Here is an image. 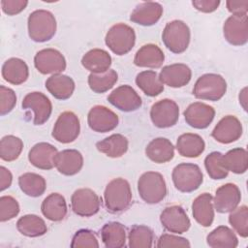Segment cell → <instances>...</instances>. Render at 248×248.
I'll use <instances>...</instances> for the list:
<instances>
[{
	"instance_id": "6da1fadb",
	"label": "cell",
	"mask_w": 248,
	"mask_h": 248,
	"mask_svg": "<svg viewBox=\"0 0 248 248\" xmlns=\"http://www.w3.org/2000/svg\"><path fill=\"white\" fill-rule=\"evenodd\" d=\"M104 201L109 213L116 214L126 210L132 202V191L129 182L121 177L109 181L104 192Z\"/></svg>"
},
{
	"instance_id": "7a4b0ae2",
	"label": "cell",
	"mask_w": 248,
	"mask_h": 248,
	"mask_svg": "<svg viewBox=\"0 0 248 248\" xmlns=\"http://www.w3.org/2000/svg\"><path fill=\"white\" fill-rule=\"evenodd\" d=\"M27 26L30 39L37 43H44L55 35L57 24L52 13L46 10H36L29 15Z\"/></svg>"
},
{
	"instance_id": "3957f363",
	"label": "cell",
	"mask_w": 248,
	"mask_h": 248,
	"mask_svg": "<svg viewBox=\"0 0 248 248\" xmlns=\"http://www.w3.org/2000/svg\"><path fill=\"white\" fill-rule=\"evenodd\" d=\"M138 191L142 201L155 204L162 202L168 193L164 176L157 171H146L138 180Z\"/></svg>"
},
{
	"instance_id": "277c9868",
	"label": "cell",
	"mask_w": 248,
	"mask_h": 248,
	"mask_svg": "<svg viewBox=\"0 0 248 248\" xmlns=\"http://www.w3.org/2000/svg\"><path fill=\"white\" fill-rule=\"evenodd\" d=\"M191 39V32L188 25L182 20H172L166 24L163 33L162 41L169 50L179 54L184 52Z\"/></svg>"
},
{
	"instance_id": "5b68a950",
	"label": "cell",
	"mask_w": 248,
	"mask_h": 248,
	"mask_svg": "<svg viewBox=\"0 0 248 248\" xmlns=\"http://www.w3.org/2000/svg\"><path fill=\"white\" fill-rule=\"evenodd\" d=\"M171 178L174 187L182 193L196 191L203 181V175L200 167L192 163H181L174 167Z\"/></svg>"
},
{
	"instance_id": "8992f818",
	"label": "cell",
	"mask_w": 248,
	"mask_h": 248,
	"mask_svg": "<svg viewBox=\"0 0 248 248\" xmlns=\"http://www.w3.org/2000/svg\"><path fill=\"white\" fill-rule=\"evenodd\" d=\"M105 42L113 53L116 55H124L134 47L136 34L131 26L125 23H116L107 32Z\"/></svg>"
},
{
	"instance_id": "52a82bcc",
	"label": "cell",
	"mask_w": 248,
	"mask_h": 248,
	"mask_svg": "<svg viewBox=\"0 0 248 248\" xmlns=\"http://www.w3.org/2000/svg\"><path fill=\"white\" fill-rule=\"evenodd\" d=\"M227 91L225 78L218 74H204L201 76L193 88V94L197 99L218 101Z\"/></svg>"
},
{
	"instance_id": "ba28073f",
	"label": "cell",
	"mask_w": 248,
	"mask_h": 248,
	"mask_svg": "<svg viewBox=\"0 0 248 248\" xmlns=\"http://www.w3.org/2000/svg\"><path fill=\"white\" fill-rule=\"evenodd\" d=\"M101 198L89 188L76 190L71 197V207L74 213L81 217H90L98 213Z\"/></svg>"
},
{
	"instance_id": "9c48e42d",
	"label": "cell",
	"mask_w": 248,
	"mask_h": 248,
	"mask_svg": "<svg viewBox=\"0 0 248 248\" xmlns=\"http://www.w3.org/2000/svg\"><path fill=\"white\" fill-rule=\"evenodd\" d=\"M80 132L79 119L72 111L62 112L52 129V138L61 143H70L77 140Z\"/></svg>"
},
{
	"instance_id": "30bf717a",
	"label": "cell",
	"mask_w": 248,
	"mask_h": 248,
	"mask_svg": "<svg viewBox=\"0 0 248 248\" xmlns=\"http://www.w3.org/2000/svg\"><path fill=\"white\" fill-rule=\"evenodd\" d=\"M150 118L158 128H170L176 124L179 118V108L170 99H163L152 105Z\"/></svg>"
},
{
	"instance_id": "8fae6325",
	"label": "cell",
	"mask_w": 248,
	"mask_h": 248,
	"mask_svg": "<svg viewBox=\"0 0 248 248\" xmlns=\"http://www.w3.org/2000/svg\"><path fill=\"white\" fill-rule=\"evenodd\" d=\"M35 68L43 75L60 74L66 69L64 55L54 48H44L34 56Z\"/></svg>"
},
{
	"instance_id": "7c38bea8",
	"label": "cell",
	"mask_w": 248,
	"mask_h": 248,
	"mask_svg": "<svg viewBox=\"0 0 248 248\" xmlns=\"http://www.w3.org/2000/svg\"><path fill=\"white\" fill-rule=\"evenodd\" d=\"M23 109L33 111V123L35 125H43L50 117L52 105L49 99L42 92H30L22 100Z\"/></svg>"
},
{
	"instance_id": "4fadbf2b",
	"label": "cell",
	"mask_w": 248,
	"mask_h": 248,
	"mask_svg": "<svg viewBox=\"0 0 248 248\" xmlns=\"http://www.w3.org/2000/svg\"><path fill=\"white\" fill-rule=\"evenodd\" d=\"M108 101L119 110L130 112L139 109L142 101L137 91L130 85L124 84L115 88L108 96Z\"/></svg>"
},
{
	"instance_id": "5bb4252c",
	"label": "cell",
	"mask_w": 248,
	"mask_h": 248,
	"mask_svg": "<svg viewBox=\"0 0 248 248\" xmlns=\"http://www.w3.org/2000/svg\"><path fill=\"white\" fill-rule=\"evenodd\" d=\"M119 119L115 112L104 106L93 107L87 115V123L97 133H107L115 129Z\"/></svg>"
},
{
	"instance_id": "9a60e30c",
	"label": "cell",
	"mask_w": 248,
	"mask_h": 248,
	"mask_svg": "<svg viewBox=\"0 0 248 248\" xmlns=\"http://www.w3.org/2000/svg\"><path fill=\"white\" fill-rule=\"evenodd\" d=\"M160 222L167 231L173 233H183L191 226L187 213L179 205L166 207L160 215Z\"/></svg>"
},
{
	"instance_id": "2e32d148",
	"label": "cell",
	"mask_w": 248,
	"mask_h": 248,
	"mask_svg": "<svg viewBox=\"0 0 248 248\" xmlns=\"http://www.w3.org/2000/svg\"><path fill=\"white\" fill-rule=\"evenodd\" d=\"M246 16H231L223 25L226 41L232 46H243L248 41V23Z\"/></svg>"
},
{
	"instance_id": "e0dca14e",
	"label": "cell",
	"mask_w": 248,
	"mask_h": 248,
	"mask_svg": "<svg viewBox=\"0 0 248 248\" xmlns=\"http://www.w3.org/2000/svg\"><path fill=\"white\" fill-rule=\"evenodd\" d=\"M241 200V192L233 183H227L220 186L213 201V206L219 213H228L235 209Z\"/></svg>"
},
{
	"instance_id": "ac0fdd59",
	"label": "cell",
	"mask_w": 248,
	"mask_h": 248,
	"mask_svg": "<svg viewBox=\"0 0 248 248\" xmlns=\"http://www.w3.org/2000/svg\"><path fill=\"white\" fill-rule=\"evenodd\" d=\"M215 109L204 103L195 102L185 109L184 118L186 123L195 129H205L213 121Z\"/></svg>"
},
{
	"instance_id": "d6986e66",
	"label": "cell",
	"mask_w": 248,
	"mask_h": 248,
	"mask_svg": "<svg viewBox=\"0 0 248 248\" xmlns=\"http://www.w3.org/2000/svg\"><path fill=\"white\" fill-rule=\"evenodd\" d=\"M242 135V124L233 115L224 116L214 127L211 136L218 142L232 143L237 140Z\"/></svg>"
},
{
	"instance_id": "ffe728a7",
	"label": "cell",
	"mask_w": 248,
	"mask_h": 248,
	"mask_svg": "<svg viewBox=\"0 0 248 248\" xmlns=\"http://www.w3.org/2000/svg\"><path fill=\"white\" fill-rule=\"evenodd\" d=\"M192 78V71L182 63L170 64L163 67L159 74V78L163 84L170 87L179 88L189 83Z\"/></svg>"
},
{
	"instance_id": "44dd1931",
	"label": "cell",
	"mask_w": 248,
	"mask_h": 248,
	"mask_svg": "<svg viewBox=\"0 0 248 248\" xmlns=\"http://www.w3.org/2000/svg\"><path fill=\"white\" fill-rule=\"evenodd\" d=\"M58 151L48 142L36 143L28 153L29 162L41 170H51L55 167V157Z\"/></svg>"
},
{
	"instance_id": "7402d4cb",
	"label": "cell",
	"mask_w": 248,
	"mask_h": 248,
	"mask_svg": "<svg viewBox=\"0 0 248 248\" xmlns=\"http://www.w3.org/2000/svg\"><path fill=\"white\" fill-rule=\"evenodd\" d=\"M163 15V7L158 2H143L138 5L130 16V20L142 25L151 26L158 22Z\"/></svg>"
},
{
	"instance_id": "603a6c76",
	"label": "cell",
	"mask_w": 248,
	"mask_h": 248,
	"mask_svg": "<svg viewBox=\"0 0 248 248\" xmlns=\"http://www.w3.org/2000/svg\"><path fill=\"white\" fill-rule=\"evenodd\" d=\"M54 164L60 173L71 176L77 174L82 169L83 157L76 149H65L57 153Z\"/></svg>"
},
{
	"instance_id": "cb8c5ba5",
	"label": "cell",
	"mask_w": 248,
	"mask_h": 248,
	"mask_svg": "<svg viewBox=\"0 0 248 248\" xmlns=\"http://www.w3.org/2000/svg\"><path fill=\"white\" fill-rule=\"evenodd\" d=\"M212 199L213 198L209 193H203L193 201V217L202 227L211 226L214 220V206Z\"/></svg>"
},
{
	"instance_id": "d4e9b609",
	"label": "cell",
	"mask_w": 248,
	"mask_h": 248,
	"mask_svg": "<svg viewBox=\"0 0 248 248\" xmlns=\"http://www.w3.org/2000/svg\"><path fill=\"white\" fill-rule=\"evenodd\" d=\"M165 60V55L162 49L154 44L142 46L136 53L134 64L138 67L157 69L160 68Z\"/></svg>"
},
{
	"instance_id": "484cf974",
	"label": "cell",
	"mask_w": 248,
	"mask_h": 248,
	"mask_svg": "<svg viewBox=\"0 0 248 248\" xmlns=\"http://www.w3.org/2000/svg\"><path fill=\"white\" fill-rule=\"evenodd\" d=\"M145 155L154 163L170 162L174 156V146L166 138H156L145 147Z\"/></svg>"
},
{
	"instance_id": "4316f807",
	"label": "cell",
	"mask_w": 248,
	"mask_h": 248,
	"mask_svg": "<svg viewBox=\"0 0 248 248\" xmlns=\"http://www.w3.org/2000/svg\"><path fill=\"white\" fill-rule=\"evenodd\" d=\"M2 77L11 84H22L29 77L28 66L22 59L16 57L9 58L2 66Z\"/></svg>"
},
{
	"instance_id": "83f0119b",
	"label": "cell",
	"mask_w": 248,
	"mask_h": 248,
	"mask_svg": "<svg viewBox=\"0 0 248 248\" xmlns=\"http://www.w3.org/2000/svg\"><path fill=\"white\" fill-rule=\"evenodd\" d=\"M75 87L73 78L62 74L52 75L46 80V90L58 100L69 99L73 95Z\"/></svg>"
},
{
	"instance_id": "f1b7e54d",
	"label": "cell",
	"mask_w": 248,
	"mask_h": 248,
	"mask_svg": "<svg viewBox=\"0 0 248 248\" xmlns=\"http://www.w3.org/2000/svg\"><path fill=\"white\" fill-rule=\"evenodd\" d=\"M43 215L53 222H59L67 215V203L65 198L59 193H51L42 202Z\"/></svg>"
},
{
	"instance_id": "f546056e",
	"label": "cell",
	"mask_w": 248,
	"mask_h": 248,
	"mask_svg": "<svg viewBox=\"0 0 248 248\" xmlns=\"http://www.w3.org/2000/svg\"><path fill=\"white\" fill-rule=\"evenodd\" d=\"M82 66L93 74H101L109 70L111 57L108 51L101 48H93L87 51L81 58Z\"/></svg>"
},
{
	"instance_id": "4dcf8cb0",
	"label": "cell",
	"mask_w": 248,
	"mask_h": 248,
	"mask_svg": "<svg viewBox=\"0 0 248 248\" xmlns=\"http://www.w3.org/2000/svg\"><path fill=\"white\" fill-rule=\"evenodd\" d=\"M205 148L203 139L197 134L186 133L178 137L176 140V149L183 157L197 158Z\"/></svg>"
},
{
	"instance_id": "1f68e13d",
	"label": "cell",
	"mask_w": 248,
	"mask_h": 248,
	"mask_svg": "<svg viewBox=\"0 0 248 248\" xmlns=\"http://www.w3.org/2000/svg\"><path fill=\"white\" fill-rule=\"evenodd\" d=\"M101 238L107 248H121L126 243V228L119 222H108L101 230Z\"/></svg>"
},
{
	"instance_id": "d6a6232c",
	"label": "cell",
	"mask_w": 248,
	"mask_h": 248,
	"mask_svg": "<svg viewBox=\"0 0 248 248\" xmlns=\"http://www.w3.org/2000/svg\"><path fill=\"white\" fill-rule=\"evenodd\" d=\"M128 140L121 134H113L96 143L97 149L110 158H119L128 150Z\"/></svg>"
},
{
	"instance_id": "836d02e7",
	"label": "cell",
	"mask_w": 248,
	"mask_h": 248,
	"mask_svg": "<svg viewBox=\"0 0 248 248\" xmlns=\"http://www.w3.org/2000/svg\"><path fill=\"white\" fill-rule=\"evenodd\" d=\"M206 242L212 248H235L238 245L234 232L227 226H219L209 232Z\"/></svg>"
},
{
	"instance_id": "e575fe53",
	"label": "cell",
	"mask_w": 248,
	"mask_h": 248,
	"mask_svg": "<svg viewBox=\"0 0 248 248\" xmlns=\"http://www.w3.org/2000/svg\"><path fill=\"white\" fill-rule=\"evenodd\" d=\"M17 231L28 237H38L44 235L47 227L44 219L35 214H27L20 217L16 222Z\"/></svg>"
},
{
	"instance_id": "d590c367",
	"label": "cell",
	"mask_w": 248,
	"mask_h": 248,
	"mask_svg": "<svg viewBox=\"0 0 248 248\" xmlns=\"http://www.w3.org/2000/svg\"><path fill=\"white\" fill-rule=\"evenodd\" d=\"M136 84L147 96L155 97L164 91V85L161 82L158 74L155 71H142L136 77Z\"/></svg>"
},
{
	"instance_id": "8d00e7d4",
	"label": "cell",
	"mask_w": 248,
	"mask_h": 248,
	"mask_svg": "<svg viewBox=\"0 0 248 248\" xmlns=\"http://www.w3.org/2000/svg\"><path fill=\"white\" fill-rule=\"evenodd\" d=\"M18 186L25 195L36 198L45 193L46 183L42 175L34 172H25L18 177Z\"/></svg>"
},
{
	"instance_id": "74e56055",
	"label": "cell",
	"mask_w": 248,
	"mask_h": 248,
	"mask_svg": "<svg viewBox=\"0 0 248 248\" xmlns=\"http://www.w3.org/2000/svg\"><path fill=\"white\" fill-rule=\"evenodd\" d=\"M222 164L228 171L236 174L244 173L248 168L247 151L244 148H233L222 155Z\"/></svg>"
},
{
	"instance_id": "f35d334b",
	"label": "cell",
	"mask_w": 248,
	"mask_h": 248,
	"mask_svg": "<svg viewBox=\"0 0 248 248\" xmlns=\"http://www.w3.org/2000/svg\"><path fill=\"white\" fill-rule=\"evenodd\" d=\"M153 231L144 225H135L128 234V246L131 248H150L153 245Z\"/></svg>"
},
{
	"instance_id": "ab89813d",
	"label": "cell",
	"mask_w": 248,
	"mask_h": 248,
	"mask_svg": "<svg viewBox=\"0 0 248 248\" xmlns=\"http://www.w3.org/2000/svg\"><path fill=\"white\" fill-rule=\"evenodd\" d=\"M118 75L114 70H108L105 73L93 74L88 76V85L95 93H105L108 91L116 83Z\"/></svg>"
},
{
	"instance_id": "60d3db41",
	"label": "cell",
	"mask_w": 248,
	"mask_h": 248,
	"mask_svg": "<svg viewBox=\"0 0 248 248\" xmlns=\"http://www.w3.org/2000/svg\"><path fill=\"white\" fill-rule=\"evenodd\" d=\"M23 149L22 140L13 135L5 136L0 141V157L6 162L16 160Z\"/></svg>"
},
{
	"instance_id": "b9f144b4",
	"label": "cell",
	"mask_w": 248,
	"mask_h": 248,
	"mask_svg": "<svg viewBox=\"0 0 248 248\" xmlns=\"http://www.w3.org/2000/svg\"><path fill=\"white\" fill-rule=\"evenodd\" d=\"M222 155L223 154L218 151H213L204 159L205 170L212 179H224L229 174V171L222 164Z\"/></svg>"
},
{
	"instance_id": "7bdbcfd3",
	"label": "cell",
	"mask_w": 248,
	"mask_h": 248,
	"mask_svg": "<svg viewBox=\"0 0 248 248\" xmlns=\"http://www.w3.org/2000/svg\"><path fill=\"white\" fill-rule=\"evenodd\" d=\"M229 222L241 237L248 236V207L246 205H241L231 211Z\"/></svg>"
},
{
	"instance_id": "ee69618b",
	"label": "cell",
	"mask_w": 248,
	"mask_h": 248,
	"mask_svg": "<svg viewBox=\"0 0 248 248\" xmlns=\"http://www.w3.org/2000/svg\"><path fill=\"white\" fill-rule=\"evenodd\" d=\"M19 213V204L17 201L11 196H2L0 198V221H9Z\"/></svg>"
},
{
	"instance_id": "f6af8a7d",
	"label": "cell",
	"mask_w": 248,
	"mask_h": 248,
	"mask_svg": "<svg viewBox=\"0 0 248 248\" xmlns=\"http://www.w3.org/2000/svg\"><path fill=\"white\" fill-rule=\"evenodd\" d=\"M99 242L95 235V233L87 229H81L78 231L73 236L71 247L78 248V247H91L98 248Z\"/></svg>"
},
{
	"instance_id": "bcb514c9",
	"label": "cell",
	"mask_w": 248,
	"mask_h": 248,
	"mask_svg": "<svg viewBox=\"0 0 248 248\" xmlns=\"http://www.w3.org/2000/svg\"><path fill=\"white\" fill-rule=\"evenodd\" d=\"M16 104V96L13 89L4 85L0 86V114L11 112Z\"/></svg>"
},
{
	"instance_id": "7dc6e473",
	"label": "cell",
	"mask_w": 248,
	"mask_h": 248,
	"mask_svg": "<svg viewBox=\"0 0 248 248\" xmlns=\"http://www.w3.org/2000/svg\"><path fill=\"white\" fill-rule=\"evenodd\" d=\"M158 248H167V247H190L191 244L188 239L177 236L174 234L164 233L162 234L156 245Z\"/></svg>"
},
{
	"instance_id": "c3c4849f",
	"label": "cell",
	"mask_w": 248,
	"mask_h": 248,
	"mask_svg": "<svg viewBox=\"0 0 248 248\" xmlns=\"http://www.w3.org/2000/svg\"><path fill=\"white\" fill-rule=\"evenodd\" d=\"M27 5L28 1L26 0H1L2 11L8 16L19 14L26 8Z\"/></svg>"
},
{
	"instance_id": "681fc988",
	"label": "cell",
	"mask_w": 248,
	"mask_h": 248,
	"mask_svg": "<svg viewBox=\"0 0 248 248\" xmlns=\"http://www.w3.org/2000/svg\"><path fill=\"white\" fill-rule=\"evenodd\" d=\"M227 9L232 16H246L248 12V0L232 1L228 0L226 2Z\"/></svg>"
},
{
	"instance_id": "f907efd6",
	"label": "cell",
	"mask_w": 248,
	"mask_h": 248,
	"mask_svg": "<svg viewBox=\"0 0 248 248\" xmlns=\"http://www.w3.org/2000/svg\"><path fill=\"white\" fill-rule=\"evenodd\" d=\"M192 5L198 11L202 13H212L217 10L220 5L219 0H195L192 1Z\"/></svg>"
},
{
	"instance_id": "816d5d0a",
	"label": "cell",
	"mask_w": 248,
	"mask_h": 248,
	"mask_svg": "<svg viewBox=\"0 0 248 248\" xmlns=\"http://www.w3.org/2000/svg\"><path fill=\"white\" fill-rule=\"evenodd\" d=\"M12 181H13V175L11 171L7 168L1 166L0 167V190L4 191L8 189L12 185Z\"/></svg>"
},
{
	"instance_id": "f5cc1de1",
	"label": "cell",
	"mask_w": 248,
	"mask_h": 248,
	"mask_svg": "<svg viewBox=\"0 0 248 248\" xmlns=\"http://www.w3.org/2000/svg\"><path fill=\"white\" fill-rule=\"evenodd\" d=\"M246 91H247V88L244 87V88L241 90L240 94H239V103L242 105V107H243V108H244L245 110L247 109V108H246V100H247Z\"/></svg>"
}]
</instances>
